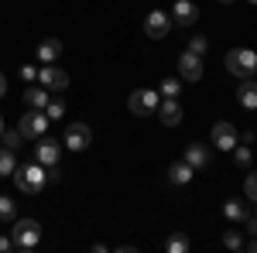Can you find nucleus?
Listing matches in <instances>:
<instances>
[{
    "mask_svg": "<svg viewBox=\"0 0 257 253\" xmlns=\"http://www.w3.org/2000/svg\"><path fill=\"white\" fill-rule=\"evenodd\" d=\"M182 161H189L196 171H206V168L213 164V151H209V144H189Z\"/></svg>",
    "mask_w": 257,
    "mask_h": 253,
    "instance_id": "f8f14e48",
    "label": "nucleus"
},
{
    "mask_svg": "<svg viewBox=\"0 0 257 253\" xmlns=\"http://www.w3.org/2000/svg\"><path fill=\"white\" fill-rule=\"evenodd\" d=\"M178 79L185 82H199L202 79V55H192L189 48L178 55Z\"/></svg>",
    "mask_w": 257,
    "mask_h": 253,
    "instance_id": "1a4fd4ad",
    "label": "nucleus"
},
{
    "mask_svg": "<svg viewBox=\"0 0 257 253\" xmlns=\"http://www.w3.org/2000/svg\"><path fill=\"white\" fill-rule=\"evenodd\" d=\"M243 195H247V202H257V171L243 178Z\"/></svg>",
    "mask_w": 257,
    "mask_h": 253,
    "instance_id": "bb28decb",
    "label": "nucleus"
},
{
    "mask_svg": "<svg viewBox=\"0 0 257 253\" xmlns=\"http://www.w3.org/2000/svg\"><path fill=\"white\" fill-rule=\"evenodd\" d=\"M237 103L243 106V110H257V82H254L250 76L240 79V86H237Z\"/></svg>",
    "mask_w": 257,
    "mask_h": 253,
    "instance_id": "2eb2a0df",
    "label": "nucleus"
},
{
    "mask_svg": "<svg viewBox=\"0 0 257 253\" xmlns=\"http://www.w3.org/2000/svg\"><path fill=\"white\" fill-rule=\"evenodd\" d=\"M223 215H226L230 222H243V219H247V205H243L240 198H226V202H223Z\"/></svg>",
    "mask_w": 257,
    "mask_h": 253,
    "instance_id": "6ab92c4d",
    "label": "nucleus"
},
{
    "mask_svg": "<svg viewBox=\"0 0 257 253\" xmlns=\"http://www.w3.org/2000/svg\"><path fill=\"white\" fill-rule=\"evenodd\" d=\"M192 175H196V168H192L189 161H175V164H168L165 181H168V185H175V188H182V185H189V181H192Z\"/></svg>",
    "mask_w": 257,
    "mask_h": 253,
    "instance_id": "4468645a",
    "label": "nucleus"
},
{
    "mask_svg": "<svg viewBox=\"0 0 257 253\" xmlns=\"http://www.w3.org/2000/svg\"><path fill=\"white\" fill-rule=\"evenodd\" d=\"M45 113H48V120H62L65 117V103H62V99H48Z\"/></svg>",
    "mask_w": 257,
    "mask_h": 253,
    "instance_id": "cd10ccee",
    "label": "nucleus"
},
{
    "mask_svg": "<svg viewBox=\"0 0 257 253\" xmlns=\"http://www.w3.org/2000/svg\"><path fill=\"white\" fill-rule=\"evenodd\" d=\"M168 31H172V14H165V11H151L148 18H144V35L148 38H168Z\"/></svg>",
    "mask_w": 257,
    "mask_h": 253,
    "instance_id": "0eeeda50",
    "label": "nucleus"
},
{
    "mask_svg": "<svg viewBox=\"0 0 257 253\" xmlns=\"http://www.w3.org/2000/svg\"><path fill=\"white\" fill-rule=\"evenodd\" d=\"M48 89H45V86H28V89H24V106H35V110H45V106H48Z\"/></svg>",
    "mask_w": 257,
    "mask_h": 253,
    "instance_id": "a211bd4d",
    "label": "nucleus"
},
{
    "mask_svg": "<svg viewBox=\"0 0 257 253\" xmlns=\"http://www.w3.org/2000/svg\"><path fill=\"white\" fill-rule=\"evenodd\" d=\"M18 151H11V147H0V178H11L14 175V168H18Z\"/></svg>",
    "mask_w": 257,
    "mask_h": 253,
    "instance_id": "aec40b11",
    "label": "nucleus"
},
{
    "mask_svg": "<svg viewBox=\"0 0 257 253\" xmlns=\"http://www.w3.org/2000/svg\"><path fill=\"white\" fill-rule=\"evenodd\" d=\"M189 52H192V55H206V52H209V38L192 35V38H189Z\"/></svg>",
    "mask_w": 257,
    "mask_h": 253,
    "instance_id": "a878e982",
    "label": "nucleus"
},
{
    "mask_svg": "<svg viewBox=\"0 0 257 253\" xmlns=\"http://www.w3.org/2000/svg\"><path fill=\"white\" fill-rule=\"evenodd\" d=\"M38 239H41L38 219H18V222H14V229H11V243H14V250H35Z\"/></svg>",
    "mask_w": 257,
    "mask_h": 253,
    "instance_id": "f03ea898",
    "label": "nucleus"
},
{
    "mask_svg": "<svg viewBox=\"0 0 257 253\" xmlns=\"http://www.w3.org/2000/svg\"><path fill=\"white\" fill-rule=\"evenodd\" d=\"M233 164H237V168H247V164H250V147H247V144H243V147H233Z\"/></svg>",
    "mask_w": 257,
    "mask_h": 253,
    "instance_id": "c85d7f7f",
    "label": "nucleus"
},
{
    "mask_svg": "<svg viewBox=\"0 0 257 253\" xmlns=\"http://www.w3.org/2000/svg\"><path fill=\"white\" fill-rule=\"evenodd\" d=\"M247 250H250V253H257V236H250V243H247Z\"/></svg>",
    "mask_w": 257,
    "mask_h": 253,
    "instance_id": "72a5a7b5",
    "label": "nucleus"
},
{
    "mask_svg": "<svg viewBox=\"0 0 257 253\" xmlns=\"http://www.w3.org/2000/svg\"><path fill=\"white\" fill-rule=\"evenodd\" d=\"M89 144H93V130H89L82 120H76V123L65 127V147H69V151H86Z\"/></svg>",
    "mask_w": 257,
    "mask_h": 253,
    "instance_id": "423d86ee",
    "label": "nucleus"
},
{
    "mask_svg": "<svg viewBox=\"0 0 257 253\" xmlns=\"http://www.w3.org/2000/svg\"><path fill=\"white\" fill-rule=\"evenodd\" d=\"M199 21V7L192 4V0H178L175 7H172V24H178V28H192Z\"/></svg>",
    "mask_w": 257,
    "mask_h": 253,
    "instance_id": "ddd939ff",
    "label": "nucleus"
},
{
    "mask_svg": "<svg viewBox=\"0 0 257 253\" xmlns=\"http://www.w3.org/2000/svg\"><path fill=\"white\" fill-rule=\"evenodd\" d=\"M178 93H182V82H178V79H161L158 96H165V99H178Z\"/></svg>",
    "mask_w": 257,
    "mask_h": 253,
    "instance_id": "5701e85b",
    "label": "nucleus"
},
{
    "mask_svg": "<svg viewBox=\"0 0 257 253\" xmlns=\"http://www.w3.org/2000/svg\"><path fill=\"white\" fill-rule=\"evenodd\" d=\"M0 144L11 147V151H21V147H24V137H21V130H4V134H0Z\"/></svg>",
    "mask_w": 257,
    "mask_h": 253,
    "instance_id": "b1692460",
    "label": "nucleus"
},
{
    "mask_svg": "<svg viewBox=\"0 0 257 253\" xmlns=\"http://www.w3.org/2000/svg\"><path fill=\"white\" fill-rule=\"evenodd\" d=\"M247 4H257V0H247Z\"/></svg>",
    "mask_w": 257,
    "mask_h": 253,
    "instance_id": "e433bc0d",
    "label": "nucleus"
},
{
    "mask_svg": "<svg viewBox=\"0 0 257 253\" xmlns=\"http://www.w3.org/2000/svg\"><path fill=\"white\" fill-rule=\"evenodd\" d=\"M62 55V41L59 38H41L38 41V62L41 65H55Z\"/></svg>",
    "mask_w": 257,
    "mask_h": 253,
    "instance_id": "dca6fc26",
    "label": "nucleus"
},
{
    "mask_svg": "<svg viewBox=\"0 0 257 253\" xmlns=\"http://www.w3.org/2000/svg\"><path fill=\"white\" fill-rule=\"evenodd\" d=\"M219 4H223V7H233V4H237V0H219Z\"/></svg>",
    "mask_w": 257,
    "mask_h": 253,
    "instance_id": "f704fd0d",
    "label": "nucleus"
},
{
    "mask_svg": "<svg viewBox=\"0 0 257 253\" xmlns=\"http://www.w3.org/2000/svg\"><path fill=\"white\" fill-rule=\"evenodd\" d=\"M0 134H4V117H0Z\"/></svg>",
    "mask_w": 257,
    "mask_h": 253,
    "instance_id": "c9c22d12",
    "label": "nucleus"
},
{
    "mask_svg": "<svg viewBox=\"0 0 257 253\" xmlns=\"http://www.w3.org/2000/svg\"><path fill=\"white\" fill-rule=\"evenodd\" d=\"M48 123H52V120H48V113H45V110H35V106H28V113L21 117L18 130H21V137H24V140H38V137L48 130Z\"/></svg>",
    "mask_w": 257,
    "mask_h": 253,
    "instance_id": "20e7f679",
    "label": "nucleus"
},
{
    "mask_svg": "<svg viewBox=\"0 0 257 253\" xmlns=\"http://www.w3.org/2000/svg\"><path fill=\"white\" fill-rule=\"evenodd\" d=\"M7 250H14V243H11V236H0V253H7Z\"/></svg>",
    "mask_w": 257,
    "mask_h": 253,
    "instance_id": "2f4dec72",
    "label": "nucleus"
},
{
    "mask_svg": "<svg viewBox=\"0 0 257 253\" xmlns=\"http://www.w3.org/2000/svg\"><path fill=\"white\" fill-rule=\"evenodd\" d=\"M165 250H168V253H189V250H192V243H189V236H185V233H172L168 239H165Z\"/></svg>",
    "mask_w": 257,
    "mask_h": 253,
    "instance_id": "412c9836",
    "label": "nucleus"
},
{
    "mask_svg": "<svg viewBox=\"0 0 257 253\" xmlns=\"http://www.w3.org/2000/svg\"><path fill=\"white\" fill-rule=\"evenodd\" d=\"M38 79H41V86H45L48 93H65V89H69V76H65L62 69H55V65H41Z\"/></svg>",
    "mask_w": 257,
    "mask_h": 253,
    "instance_id": "9d476101",
    "label": "nucleus"
},
{
    "mask_svg": "<svg viewBox=\"0 0 257 253\" xmlns=\"http://www.w3.org/2000/svg\"><path fill=\"white\" fill-rule=\"evenodd\" d=\"M11 219H18V202L11 195H0V222H11Z\"/></svg>",
    "mask_w": 257,
    "mask_h": 253,
    "instance_id": "4be33fe9",
    "label": "nucleus"
},
{
    "mask_svg": "<svg viewBox=\"0 0 257 253\" xmlns=\"http://www.w3.org/2000/svg\"><path fill=\"white\" fill-rule=\"evenodd\" d=\"M127 110L138 113V117H151V113H158V93H155V89H134L131 99H127Z\"/></svg>",
    "mask_w": 257,
    "mask_h": 253,
    "instance_id": "39448f33",
    "label": "nucleus"
},
{
    "mask_svg": "<svg viewBox=\"0 0 257 253\" xmlns=\"http://www.w3.org/2000/svg\"><path fill=\"white\" fill-rule=\"evenodd\" d=\"M11 178H14V185H18L24 195H38L41 188H45V181H48L45 164H38V161H31V164H18Z\"/></svg>",
    "mask_w": 257,
    "mask_h": 253,
    "instance_id": "f257e3e1",
    "label": "nucleus"
},
{
    "mask_svg": "<svg viewBox=\"0 0 257 253\" xmlns=\"http://www.w3.org/2000/svg\"><path fill=\"white\" fill-rule=\"evenodd\" d=\"M223 246L226 250H243V233L240 229H226L223 233Z\"/></svg>",
    "mask_w": 257,
    "mask_h": 253,
    "instance_id": "393cba45",
    "label": "nucleus"
},
{
    "mask_svg": "<svg viewBox=\"0 0 257 253\" xmlns=\"http://www.w3.org/2000/svg\"><path fill=\"white\" fill-rule=\"evenodd\" d=\"M254 209H257V202H254Z\"/></svg>",
    "mask_w": 257,
    "mask_h": 253,
    "instance_id": "4c0bfd02",
    "label": "nucleus"
},
{
    "mask_svg": "<svg viewBox=\"0 0 257 253\" xmlns=\"http://www.w3.org/2000/svg\"><path fill=\"white\" fill-rule=\"evenodd\" d=\"M59 157H62V147L55 144V140H48V137L41 134L38 137V147H35V161L45 164V168H52V164H59Z\"/></svg>",
    "mask_w": 257,
    "mask_h": 253,
    "instance_id": "9b49d317",
    "label": "nucleus"
},
{
    "mask_svg": "<svg viewBox=\"0 0 257 253\" xmlns=\"http://www.w3.org/2000/svg\"><path fill=\"white\" fill-rule=\"evenodd\" d=\"M243 229H247V236H257V215H247L243 219Z\"/></svg>",
    "mask_w": 257,
    "mask_h": 253,
    "instance_id": "7c9ffc66",
    "label": "nucleus"
},
{
    "mask_svg": "<svg viewBox=\"0 0 257 253\" xmlns=\"http://www.w3.org/2000/svg\"><path fill=\"white\" fill-rule=\"evenodd\" d=\"M21 79H24V82H35V79H38V69H35V65H21Z\"/></svg>",
    "mask_w": 257,
    "mask_h": 253,
    "instance_id": "c756f323",
    "label": "nucleus"
},
{
    "mask_svg": "<svg viewBox=\"0 0 257 253\" xmlns=\"http://www.w3.org/2000/svg\"><path fill=\"white\" fill-rule=\"evenodd\" d=\"M4 93H7V79H4V72H0V99H4Z\"/></svg>",
    "mask_w": 257,
    "mask_h": 253,
    "instance_id": "473e14b6",
    "label": "nucleus"
},
{
    "mask_svg": "<svg viewBox=\"0 0 257 253\" xmlns=\"http://www.w3.org/2000/svg\"><path fill=\"white\" fill-rule=\"evenodd\" d=\"M158 117L165 127H178L182 123V106H178V99H165L158 103Z\"/></svg>",
    "mask_w": 257,
    "mask_h": 253,
    "instance_id": "f3484780",
    "label": "nucleus"
},
{
    "mask_svg": "<svg viewBox=\"0 0 257 253\" xmlns=\"http://www.w3.org/2000/svg\"><path fill=\"white\" fill-rule=\"evenodd\" d=\"M226 69L237 79L254 76L257 72V52L254 48H233V52H226Z\"/></svg>",
    "mask_w": 257,
    "mask_h": 253,
    "instance_id": "7ed1b4c3",
    "label": "nucleus"
},
{
    "mask_svg": "<svg viewBox=\"0 0 257 253\" xmlns=\"http://www.w3.org/2000/svg\"><path fill=\"white\" fill-rule=\"evenodd\" d=\"M237 144H240L237 127H233L230 120H219L216 127H213V147H219V151H233Z\"/></svg>",
    "mask_w": 257,
    "mask_h": 253,
    "instance_id": "6e6552de",
    "label": "nucleus"
}]
</instances>
